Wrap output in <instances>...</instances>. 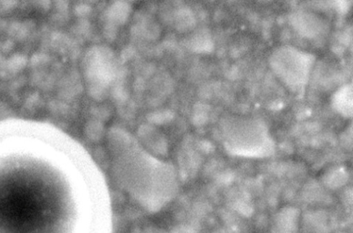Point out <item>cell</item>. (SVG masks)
<instances>
[{
  "instance_id": "1",
  "label": "cell",
  "mask_w": 353,
  "mask_h": 233,
  "mask_svg": "<svg viewBox=\"0 0 353 233\" xmlns=\"http://www.w3.org/2000/svg\"><path fill=\"white\" fill-rule=\"evenodd\" d=\"M0 164V233H69L47 163Z\"/></svg>"
}]
</instances>
